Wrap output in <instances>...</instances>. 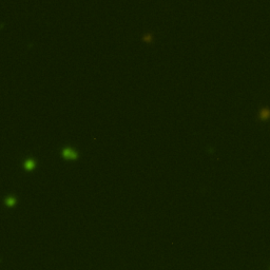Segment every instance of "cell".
I'll return each mask as SVG.
<instances>
[{"label": "cell", "mask_w": 270, "mask_h": 270, "mask_svg": "<svg viewBox=\"0 0 270 270\" xmlns=\"http://www.w3.org/2000/svg\"><path fill=\"white\" fill-rule=\"evenodd\" d=\"M270 116V112L268 110H264V111L261 112V119L265 120V119H268Z\"/></svg>", "instance_id": "obj_4"}, {"label": "cell", "mask_w": 270, "mask_h": 270, "mask_svg": "<svg viewBox=\"0 0 270 270\" xmlns=\"http://www.w3.org/2000/svg\"><path fill=\"white\" fill-rule=\"evenodd\" d=\"M35 167H36V163L34 159H27L25 161V168L28 171H32V170L35 169Z\"/></svg>", "instance_id": "obj_2"}, {"label": "cell", "mask_w": 270, "mask_h": 270, "mask_svg": "<svg viewBox=\"0 0 270 270\" xmlns=\"http://www.w3.org/2000/svg\"><path fill=\"white\" fill-rule=\"evenodd\" d=\"M269 270H270V269H269Z\"/></svg>", "instance_id": "obj_5"}, {"label": "cell", "mask_w": 270, "mask_h": 270, "mask_svg": "<svg viewBox=\"0 0 270 270\" xmlns=\"http://www.w3.org/2000/svg\"><path fill=\"white\" fill-rule=\"evenodd\" d=\"M5 204H7V206H9V207H12V206H14L16 204V199L13 196H9L7 199V201H5Z\"/></svg>", "instance_id": "obj_3"}, {"label": "cell", "mask_w": 270, "mask_h": 270, "mask_svg": "<svg viewBox=\"0 0 270 270\" xmlns=\"http://www.w3.org/2000/svg\"><path fill=\"white\" fill-rule=\"evenodd\" d=\"M61 155L65 159H69V161H76L78 158V153L71 147H65L61 151Z\"/></svg>", "instance_id": "obj_1"}]
</instances>
